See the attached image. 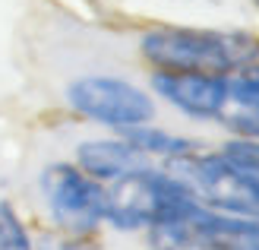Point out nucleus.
I'll return each mask as SVG.
<instances>
[{
  "label": "nucleus",
  "instance_id": "nucleus-3",
  "mask_svg": "<svg viewBox=\"0 0 259 250\" xmlns=\"http://www.w3.org/2000/svg\"><path fill=\"white\" fill-rule=\"evenodd\" d=\"M108 187V212L105 225L114 231L133 234V231H149L155 222L174 216L180 206L196 200L184 184H180L167 168L152 165L146 171L126 174Z\"/></svg>",
  "mask_w": 259,
  "mask_h": 250
},
{
  "label": "nucleus",
  "instance_id": "nucleus-11",
  "mask_svg": "<svg viewBox=\"0 0 259 250\" xmlns=\"http://www.w3.org/2000/svg\"><path fill=\"white\" fill-rule=\"evenodd\" d=\"M35 250H101L95 234H67V231H45L35 238Z\"/></svg>",
  "mask_w": 259,
  "mask_h": 250
},
{
  "label": "nucleus",
  "instance_id": "nucleus-1",
  "mask_svg": "<svg viewBox=\"0 0 259 250\" xmlns=\"http://www.w3.org/2000/svg\"><path fill=\"white\" fill-rule=\"evenodd\" d=\"M139 54L152 70L231 76L259 60V35L212 25H152L139 35Z\"/></svg>",
  "mask_w": 259,
  "mask_h": 250
},
{
  "label": "nucleus",
  "instance_id": "nucleus-9",
  "mask_svg": "<svg viewBox=\"0 0 259 250\" xmlns=\"http://www.w3.org/2000/svg\"><path fill=\"white\" fill-rule=\"evenodd\" d=\"M228 108L259 111V60L228 76Z\"/></svg>",
  "mask_w": 259,
  "mask_h": 250
},
{
  "label": "nucleus",
  "instance_id": "nucleus-13",
  "mask_svg": "<svg viewBox=\"0 0 259 250\" xmlns=\"http://www.w3.org/2000/svg\"><path fill=\"white\" fill-rule=\"evenodd\" d=\"M250 4H253V7H256V10H259V0H250Z\"/></svg>",
  "mask_w": 259,
  "mask_h": 250
},
{
  "label": "nucleus",
  "instance_id": "nucleus-6",
  "mask_svg": "<svg viewBox=\"0 0 259 250\" xmlns=\"http://www.w3.org/2000/svg\"><path fill=\"white\" fill-rule=\"evenodd\" d=\"M152 92L193 121H222L228 111V76L152 70Z\"/></svg>",
  "mask_w": 259,
  "mask_h": 250
},
{
  "label": "nucleus",
  "instance_id": "nucleus-8",
  "mask_svg": "<svg viewBox=\"0 0 259 250\" xmlns=\"http://www.w3.org/2000/svg\"><path fill=\"white\" fill-rule=\"evenodd\" d=\"M117 133L133 142L139 152H146L152 162H161V165L177 162V159H184V155H193V152L205 149L199 139L184 136V133H171V130H161V127H152V121L139 124V127L117 130Z\"/></svg>",
  "mask_w": 259,
  "mask_h": 250
},
{
  "label": "nucleus",
  "instance_id": "nucleus-4",
  "mask_svg": "<svg viewBox=\"0 0 259 250\" xmlns=\"http://www.w3.org/2000/svg\"><path fill=\"white\" fill-rule=\"evenodd\" d=\"M38 190L48 206L51 222L67 234H95L105 225L108 212V187L76 165L54 162L41 171Z\"/></svg>",
  "mask_w": 259,
  "mask_h": 250
},
{
  "label": "nucleus",
  "instance_id": "nucleus-2",
  "mask_svg": "<svg viewBox=\"0 0 259 250\" xmlns=\"http://www.w3.org/2000/svg\"><path fill=\"white\" fill-rule=\"evenodd\" d=\"M161 168L171 171L202 206L259 219V171L234 162L222 149H199Z\"/></svg>",
  "mask_w": 259,
  "mask_h": 250
},
{
  "label": "nucleus",
  "instance_id": "nucleus-7",
  "mask_svg": "<svg viewBox=\"0 0 259 250\" xmlns=\"http://www.w3.org/2000/svg\"><path fill=\"white\" fill-rule=\"evenodd\" d=\"M76 165L101 184H114L126 174L152 168L155 162L146 152H139L130 139H123V136L108 139L105 136V139H82L79 146H76Z\"/></svg>",
  "mask_w": 259,
  "mask_h": 250
},
{
  "label": "nucleus",
  "instance_id": "nucleus-12",
  "mask_svg": "<svg viewBox=\"0 0 259 250\" xmlns=\"http://www.w3.org/2000/svg\"><path fill=\"white\" fill-rule=\"evenodd\" d=\"M234 136L240 139H259V111H247V108H228L222 114V121Z\"/></svg>",
  "mask_w": 259,
  "mask_h": 250
},
{
  "label": "nucleus",
  "instance_id": "nucleus-5",
  "mask_svg": "<svg viewBox=\"0 0 259 250\" xmlns=\"http://www.w3.org/2000/svg\"><path fill=\"white\" fill-rule=\"evenodd\" d=\"M67 104L85 121L111 130L139 127L155 117V98L146 89L108 73L76 76L67 86Z\"/></svg>",
  "mask_w": 259,
  "mask_h": 250
},
{
  "label": "nucleus",
  "instance_id": "nucleus-10",
  "mask_svg": "<svg viewBox=\"0 0 259 250\" xmlns=\"http://www.w3.org/2000/svg\"><path fill=\"white\" fill-rule=\"evenodd\" d=\"M0 250H35V238L10 200H0Z\"/></svg>",
  "mask_w": 259,
  "mask_h": 250
}]
</instances>
